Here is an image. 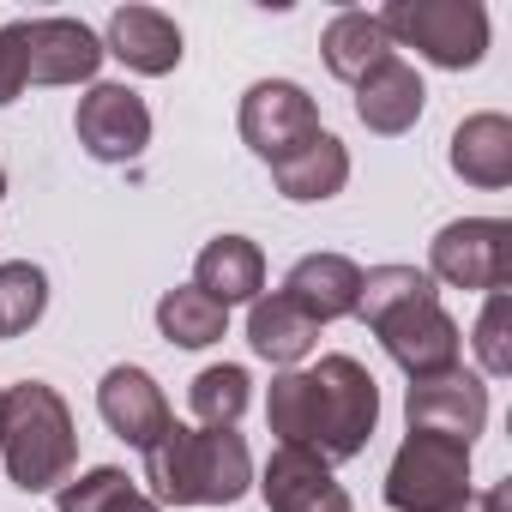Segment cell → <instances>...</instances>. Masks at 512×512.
I'll list each match as a JSON object with an SVG mask.
<instances>
[{
    "mask_svg": "<svg viewBox=\"0 0 512 512\" xmlns=\"http://www.w3.org/2000/svg\"><path fill=\"white\" fill-rule=\"evenodd\" d=\"M235 121H241L247 151L266 157V163H284L290 151H302L320 133V109H314V97L296 79H260V85H247Z\"/></svg>",
    "mask_w": 512,
    "mask_h": 512,
    "instance_id": "8",
    "label": "cell"
},
{
    "mask_svg": "<svg viewBox=\"0 0 512 512\" xmlns=\"http://www.w3.org/2000/svg\"><path fill=\"white\" fill-rule=\"evenodd\" d=\"M428 278L452 290H506L512 284V223L506 217H458L428 241Z\"/></svg>",
    "mask_w": 512,
    "mask_h": 512,
    "instance_id": "7",
    "label": "cell"
},
{
    "mask_svg": "<svg viewBox=\"0 0 512 512\" xmlns=\"http://www.w3.org/2000/svg\"><path fill=\"white\" fill-rule=\"evenodd\" d=\"M193 290H205V296L223 302V308L266 296V253L253 247L247 235H217V241H205L199 260H193Z\"/></svg>",
    "mask_w": 512,
    "mask_h": 512,
    "instance_id": "17",
    "label": "cell"
},
{
    "mask_svg": "<svg viewBox=\"0 0 512 512\" xmlns=\"http://www.w3.org/2000/svg\"><path fill=\"white\" fill-rule=\"evenodd\" d=\"M103 55H115L127 73L163 79L181 67V25L157 7H121L103 31Z\"/></svg>",
    "mask_w": 512,
    "mask_h": 512,
    "instance_id": "16",
    "label": "cell"
},
{
    "mask_svg": "<svg viewBox=\"0 0 512 512\" xmlns=\"http://www.w3.org/2000/svg\"><path fill=\"white\" fill-rule=\"evenodd\" d=\"M0 392H7V386H0Z\"/></svg>",
    "mask_w": 512,
    "mask_h": 512,
    "instance_id": "32",
    "label": "cell"
},
{
    "mask_svg": "<svg viewBox=\"0 0 512 512\" xmlns=\"http://www.w3.org/2000/svg\"><path fill=\"white\" fill-rule=\"evenodd\" d=\"M157 332H163L169 344H181V350H205V344H217V338L229 332V308L211 302V296L193 290V284H175V290H163V302H157Z\"/></svg>",
    "mask_w": 512,
    "mask_h": 512,
    "instance_id": "23",
    "label": "cell"
},
{
    "mask_svg": "<svg viewBox=\"0 0 512 512\" xmlns=\"http://www.w3.org/2000/svg\"><path fill=\"white\" fill-rule=\"evenodd\" d=\"M506 326H512V302H506V290H494L488 302H482V314H476V332H470V344H476V362H482V374H512V344H506Z\"/></svg>",
    "mask_w": 512,
    "mask_h": 512,
    "instance_id": "27",
    "label": "cell"
},
{
    "mask_svg": "<svg viewBox=\"0 0 512 512\" xmlns=\"http://www.w3.org/2000/svg\"><path fill=\"white\" fill-rule=\"evenodd\" d=\"M356 320L374 326L380 350H386L410 380H428V374L458 368L464 332H458V320L440 308L434 278H428L422 266H374V272H362Z\"/></svg>",
    "mask_w": 512,
    "mask_h": 512,
    "instance_id": "1",
    "label": "cell"
},
{
    "mask_svg": "<svg viewBox=\"0 0 512 512\" xmlns=\"http://www.w3.org/2000/svg\"><path fill=\"white\" fill-rule=\"evenodd\" d=\"M73 133L97 163H133L151 145V109L133 85H91L73 109Z\"/></svg>",
    "mask_w": 512,
    "mask_h": 512,
    "instance_id": "9",
    "label": "cell"
},
{
    "mask_svg": "<svg viewBox=\"0 0 512 512\" xmlns=\"http://www.w3.org/2000/svg\"><path fill=\"white\" fill-rule=\"evenodd\" d=\"M55 506H61V512H163V506L145 500V494L127 482V470H115V464H97V470H85V476H67V482L55 488Z\"/></svg>",
    "mask_w": 512,
    "mask_h": 512,
    "instance_id": "24",
    "label": "cell"
},
{
    "mask_svg": "<svg viewBox=\"0 0 512 512\" xmlns=\"http://www.w3.org/2000/svg\"><path fill=\"white\" fill-rule=\"evenodd\" d=\"M272 181H278V193H284L290 205H320V199L344 193V181H350V151H344L338 133L320 127L302 151H290L284 163H272Z\"/></svg>",
    "mask_w": 512,
    "mask_h": 512,
    "instance_id": "19",
    "label": "cell"
},
{
    "mask_svg": "<svg viewBox=\"0 0 512 512\" xmlns=\"http://www.w3.org/2000/svg\"><path fill=\"white\" fill-rule=\"evenodd\" d=\"M260 500H266V512H356L350 488L332 476V464L302 446H272V458L260 470Z\"/></svg>",
    "mask_w": 512,
    "mask_h": 512,
    "instance_id": "11",
    "label": "cell"
},
{
    "mask_svg": "<svg viewBox=\"0 0 512 512\" xmlns=\"http://www.w3.org/2000/svg\"><path fill=\"white\" fill-rule=\"evenodd\" d=\"M43 308H49V272L43 266H31V260L0 266V332L7 338L31 332L43 320Z\"/></svg>",
    "mask_w": 512,
    "mask_h": 512,
    "instance_id": "26",
    "label": "cell"
},
{
    "mask_svg": "<svg viewBox=\"0 0 512 512\" xmlns=\"http://www.w3.org/2000/svg\"><path fill=\"white\" fill-rule=\"evenodd\" d=\"M320 55H326V67H332V79L356 85L368 67H380V61L392 55V43H386V31H380L374 13H356V7H350V13H338V19L326 25Z\"/></svg>",
    "mask_w": 512,
    "mask_h": 512,
    "instance_id": "22",
    "label": "cell"
},
{
    "mask_svg": "<svg viewBox=\"0 0 512 512\" xmlns=\"http://www.w3.org/2000/svg\"><path fill=\"white\" fill-rule=\"evenodd\" d=\"M31 85H91L103 67V37L79 19H25Z\"/></svg>",
    "mask_w": 512,
    "mask_h": 512,
    "instance_id": "12",
    "label": "cell"
},
{
    "mask_svg": "<svg viewBox=\"0 0 512 512\" xmlns=\"http://www.w3.org/2000/svg\"><path fill=\"white\" fill-rule=\"evenodd\" d=\"M470 494H476L470 488V446L410 428L404 446L392 452V470H386V506L392 512H452Z\"/></svg>",
    "mask_w": 512,
    "mask_h": 512,
    "instance_id": "5",
    "label": "cell"
},
{
    "mask_svg": "<svg viewBox=\"0 0 512 512\" xmlns=\"http://www.w3.org/2000/svg\"><path fill=\"white\" fill-rule=\"evenodd\" d=\"M452 512H506V488H482V494H470V500L452 506Z\"/></svg>",
    "mask_w": 512,
    "mask_h": 512,
    "instance_id": "29",
    "label": "cell"
},
{
    "mask_svg": "<svg viewBox=\"0 0 512 512\" xmlns=\"http://www.w3.org/2000/svg\"><path fill=\"white\" fill-rule=\"evenodd\" d=\"M145 482L157 506H235L253 482V452L235 428L169 422L145 446Z\"/></svg>",
    "mask_w": 512,
    "mask_h": 512,
    "instance_id": "2",
    "label": "cell"
},
{
    "mask_svg": "<svg viewBox=\"0 0 512 512\" xmlns=\"http://www.w3.org/2000/svg\"><path fill=\"white\" fill-rule=\"evenodd\" d=\"M446 163H452V175H458V181H470V187H488V193H494V187H506V181H512V121H506V115H494V109H482V115L458 121Z\"/></svg>",
    "mask_w": 512,
    "mask_h": 512,
    "instance_id": "18",
    "label": "cell"
},
{
    "mask_svg": "<svg viewBox=\"0 0 512 512\" xmlns=\"http://www.w3.org/2000/svg\"><path fill=\"white\" fill-rule=\"evenodd\" d=\"M404 416H410L416 434H446V440L470 446L482 434V422H488V386H482V374H464V368L410 380Z\"/></svg>",
    "mask_w": 512,
    "mask_h": 512,
    "instance_id": "10",
    "label": "cell"
},
{
    "mask_svg": "<svg viewBox=\"0 0 512 512\" xmlns=\"http://www.w3.org/2000/svg\"><path fill=\"white\" fill-rule=\"evenodd\" d=\"M392 49H416L422 61L464 73L488 55V13L482 0H386L374 13Z\"/></svg>",
    "mask_w": 512,
    "mask_h": 512,
    "instance_id": "4",
    "label": "cell"
},
{
    "mask_svg": "<svg viewBox=\"0 0 512 512\" xmlns=\"http://www.w3.org/2000/svg\"><path fill=\"white\" fill-rule=\"evenodd\" d=\"M247 344L253 356H266L272 368H296L314 344H320V326L290 302V296H253L247 302Z\"/></svg>",
    "mask_w": 512,
    "mask_h": 512,
    "instance_id": "20",
    "label": "cell"
},
{
    "mask_svg": "<svg viewBox=\"0 0 512 512\" xmlns=\"http://www.w3.org/2000/svg\"><path fill=\"white\" fill-rule=\"evenodd\" d=\"M314 386H320V446L314 452L326 464H344V458H356L374 440L380 386H374V374L356 356H320Z\"/></svg>",
    "mask_w": 512,
    "mask_h": 512,
    "instance_id": "6",
    "label": "cell"
},
{
    "mask_svg": "<svg viewBox=\"0 0 512 512\" xmlns=\"http://www.w3.org/2000/svg\"><path fill=\"white\" fill-rule=\"evenodd\" d=\"M0 464L19 494H49L79 464V428L49 380H19L0 392Z\"/></svg>",
    "mask_w": 512,
    "mask_h": 512,
    "instance_id": "3",
    "label": "cell"
},
{
    "mask_svg": "<svg viewBox=\"0 0 512 512\" xmlns=\"http://www.w3.org/2000/svg\"><path fill=\"white\" fill-rule=\"evenodd\" d=\"M97 410H103V422H109V434H121L127 446H151L169 422H175V410H169V398H163V386L145 374V368H133V362H121V368H109L103 374V386H97Z\"/></svg>",
    "mask_w": 512,
    "mask_h": 512,
    "instance_id": "13",
    "label": "cell"
},
{
    "mask_svg": "<svg viewBox=\"0 0 512 512\" xmlns=\"http://www.w3.org/2000/svg\"><path fill=\"white\" fill-rule=\"evenodd\" d=\"M253 380H247V368H235V362H217V368H199L193 374V386H187V404H193V416H199V428H235L241 422V410H247V392Z\"/></svg>",
    "mask_w": 512,
    "mask_h": 512,
    "instance_id": "25",
    "label": "cell"
},
{
    "mask_svg": "<svg viewBox=\"0 0 512 512\" xmlns=\"http://www.w3.org/2000/svg\"><path fill=\"white\" fill-rule=\"evenodd\" d=\"M0 338H7V332H0Z\"/></svg>",
    "mask_w": 512,
    "mask_h": 512,
    "instance_id": "31",
    "label": "cell"
},
{
    "mask_svg": "<svg viewBox=\"0 0 512 512\" xmlns=\"http://www.w3.org/2000/svg\"><path fill=\"white\" fill-rule=\"evenodd\" d=\"M266 422L278 434V446H302L314 452L320 446V386H314V368H284L266 392ZM320 458V452H314Z\"/></svg>",
    "mask_w": 512,
    "mask_h": 512,
    "instance_id": "21",
    "label": "cell"
},
{
    "mask_svg": "<svg viewBox=\"0 0 512 512\" xmlns=\"http://www.w3.org/2000/svg\"><path fill=\"white\" fill-rule=\"evenodd\" d=\"M0 199H7V169H0Z\"/></svg>",
    "mask_w": 512,
    "mask_h": 512,
    "instance_id": "30",
    "label": "cell"
},
{
    "mask_svg": "<svg viewBox=\"0 0 512 512\" xmlns=\"http://www.w3.org/2000/svg\"><path fill=\"white\" fill-rule=\"evenodd\" d=\"M314 326H332V320H350L356 314V296H362V266L344 260V253H302V260L290 266L284 290Z\"/></svg>",
    "mask_w": 512,
    "mask_h": 512,
    "instance_id": "15",
    "label": "cell"
},
{
    "mask_svg": "<svg viewBox=\"0 0 512 512\" xmlns=\"http://www.w3.org/2000/svg\"><path fill=\"white\" fill-rule=\"evenodd\" d=\"M31 85V61H25V19L0 25V109L19 103Z\"/></svg>",
    "mask_w": 512,
    "mask_h": 512,
    "instance_id": "28",
    "label": "cell"
},
{
    "mask_svg": "<svg viewBox=\"0 0 512 512\" xmlns=\"http://www.w3.org/2000/svg\"><path fill=\"white\" fill-rule=\"evenodd\" d=\"M422 109H428V85L404 55H386L380 67H368L356 79V115H362L368 133L398 139V133H410L422 121Z\"/></svg>",
    "mask_w": 512,
    "mask_h": 512,
    "instance_id": "14",
    "label": "cell"
}]
</instances>
